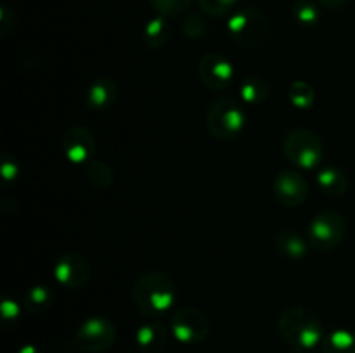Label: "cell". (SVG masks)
Listing matches in <instances>:
<instances>
[{
    "instance_id": "cell-25",
    "label": "cell",
    "mask_w": 355,
    "mask_h": 353,
    "mask_svg": "<svg viewBox=\"0 0 355 353\" xmlns=\"http://www.w3.org/2000/svg\"><path fill=\"white\" fill-rule=\"evenodd\" d=\"M151 6L158 10L159 16H180L191 7L193 0H149Z\"/></svg>"
},
{
    "instance_id": "cell-30",
    "label": "cell",
    "mask_w": 355,
    "mask_h": 353,
    "mask_svg": "<svg viewBox=\"0 0 355 353\" xmlns=\"http://www.w3.org/2000/svg\"><path fill=\"white\" fill-rule=\"evenodd\" d=\"M14 353H42V350L35 345H23L19 346Z\"/></svg>"
},
{
    "instance_id": "cell-16",
    "label": "cell",
    "mask_w": 355,
    "mask_h": 353,
    "mask_svg": "<svg viewBox=\"0 0 355 353\" xmlns=\"http://www.w3.org/2000/svg\"><path fill=\"white\" fill-rule=\"evenodd\" d=\"M318 185L326 196L340 197L349 190V176L335 166H324L318 173Z\"/></svg>"
},
{
    "instance_id": "cell-18",
    "label": "cell",
    "mask_w": 355,
    "mask_h": 353,
    "mask_svg": "<svg viewBox=\"0 0 355 353\" xmlns=\"http://www.w3.org/2000/svg\"><path fill=\"white\" fill-rule=\"evenodd\" d=\"M269 82L262 76H248L239 87V97L248 106H259L269 99Z\"/></svg>"
},
{
    "instance_id": "cell-13",
    "label": "cell",
    "mask_w": 355,
    "mask_h": 353,
    "mask_svg": "<svg viewBox=\"0 0 355 353\" xmlns=\"http://www.w3.org/2000/svg\"><path fill=\"white\" fill-rule=\"evenodd\" d=\"M118 97V87L111 78H97L85 92V104L92 111L110 109Z\"/></svg>"
},
{
    "instance_id": "cell-27",
    "label": "cell",
    "mask_w": 355,
    "mask_h": 353,
    "mask_svg": "<svg viewBox=\"0 0 355 353\" xmlns=\"http://www.w3.org/2000/svg\"><path fill=\"white\" fill-rule=\"evenodd\" d=\"M0 175L6 182H14L19 175V166H17L16 159L9 154H2L0 159Z\"/></svg>"
},
{
    "instance_id": "cell-2",
    "label": "cell",
    "mask_w": 355,
    "mask_h": 353,
    "mask_svg": "<svg viewBox=\"0 0 355 353\" xmlns=\"http://www.w3.org/2000/svg\"><path fill=\"white\" fill-rule=\"evenodd\" d=\"M277 331L293 350L312 352L324 339V329L318 315L305 307H290L279 315Z\"/></svg>"
},
{
    "instance_id": "cell-23",
    "label": "cell",
    "mask_w": 355,
    "mask_h": 353,
    "mask_svg": "<svg viewBox=\"0 0 355 353\" xmlns=\"http://www.w3.org/2000/svg\"><path fill=\"white\" fill-rule=\"evenodd\" d=\"M293 17L300 26H315L321 19V12L314 0H297L293 6Z\"/></svg>"
},
{
    "instance_id": "cell-11",
    "label": "cell",
    "mask_w": 355,
    "mask_h": 353,
    "mask_svg": "<svg viewBox=\"0 0 355 353\" xmlns=\"http://www.w3.org/2000/svg\"><path fill=\"white\" fill-rule=\"evenodd\" d=\"M92 269L85 256L78 253H66L54 263V277L59 286L66 289H82L89 284Z\"/></svg>"
},
{
    "instance_id": "cell-10",
    "label": "cell",
    "mask_w": 355,
    "mask_h": 353,
    "mask_svg": "<svg viewBox=\"0 0 355 353\" xmlns=\"http://www.w3.org/2000/svg\"><path fill=\"white\" fill-rule=\"evenodd\" d=\"M62 151L73 165H89L96 156L97 142L92 132L83 125H73L62 134Z\"/></svg>"
},
{
    "instance_id": "cell-31",
    "label": "cell",
    "mask_w": 355,
    "mask_h": 353,
    "mask_svg": "<svg viewBox=\"0 0 355 353\" xmlns=\"http://www.w3.org/2000/svg\"><path fill=\"white\" fill-rule=\"evenodd\" d=\"M290 353H311V352H305V350H291Z\"/></svg>"
},
{
    "instance_id": "cell-14",
    "label": "cell",
    "mask_w": 355,
    "mask_h": 353,
    "mask_svg": "<svg viewBox=\"0 0 355 353\" xmlns=\"http://www.w3.org/2000/svg\"><path fill=\"white\" fill-rule=\"evenodd\" d=\"M135 343L142 353H159L168 343V329L159 322H148L137 329Z\"/></svg>"
},
{
    "instance_id": "cell-29",
    "label": "cell",
    "mask_w": 355,
    "mask_h": 353,
    "mask_svg": "<svg viewBox=\"0 0 355 353\" xmlns=\"http://www.w3.org/2000/svg\"><path fill=\"white\" fill-rule=\"evenodd\" d=\"M318 2L326 9H340L347 0H318Z\"/></svg>"
},
{
    "instance_id": "cell-20",
    "label": "cell",
    "mask_w": 355,
    "mask_h": 353,
    "mask_svg": "<svg viewBox=\"0 0 355 353\" xmlns=\"http://www.w3.org/2000/svg\"><path fill=\"white\" fill-rule=\"evenodd\" d=\"M54 303V291L47 284H37L31 286L24 293V308L31 314H42L47 311Z\"/></svg>"
},
{
    "instance_id": "cell-12",
    "label": "cell",
    "mask_w": 355,
    "mask_h": 353,
    "mask_svg": "<svg viewBox=\"0 0 355 353\" xmlns=\"http://www.w3.org/2000/svg\"><path fill=\"white\" fill-rule=\"evenodd\" d=\"M274 194L284 206H300L309 196V183L295 170H283L274 179Z\"/></svg>"
},
{
    "instance_id": "cell-9",
    "label": "cell",
    "mask_w": 355,
    "mask_h": 353,
    "mask_svg": "<svg viewBox=\"0 0 355 353\" xmlns=\"http://www.w3.org/2000/svg\"><path fill=\"white\" fill-rule=\"evenodd\" d=\"M198 75L207 89L220 92L234 82L236 69L231 59L218 52H210L201 57L200 64H198Z\"/></svg>"
},
{
    "instance_id": "cell-3",
    "label": "cell",
    "mask_w": 355,
    "mask_h": 353,
    "mask_svg": "<svg viewBox=\"0 0 355 353\" xmlns=\"http://www.w3.org/2000/svg\"><path fill=\"white\" fill-rule=\"evenodd\" d=\"M231 40L241 48H257L267 42L270 35V23L262 10L245 7L231 14L227 21Z\"/></svg>"
},
{
    "instance_id": "cell-22",
    "label": "cell",
    "mask_w": 355,
    "mask_h": 353,
    "mask_svg": "<svg viewBox=\"0 0 355 353\" xmlns=\"http://www.w3.org/2000/svg\"><path fill=\"white\" fill-rule=\"evenodd\" d=\"M288 97H290V102L297 109H311L315 102L314 89L307 82H302V80L291 83L290 90H288Z\"/></svg>"
},
{
    "instance_id": "cell-28",
    "label": "cell",
    "mask_w": 355,
    "mask_h": 353,
    "mask_svg": "<svg viewBox=\"0 0 355 353\" xmlns=\"http://www.w3.org/2000/svg\"><path fill=\"white\" fill-rule=\"evenodd\" d=\"M0 314H2V320L3 324H12L19 318L21 315V308L16 301L12 300H3L2 301V307H0Z\"/></svg>"
},
{
    "instance_id": "cell-6",
    "label": "cell",
    "mask_w": 355,
    "mask_h": 353,
    "mask_svg": "<svg viewBox=\"0 0 355 353\" xmlns=\"http://www.w3.org/2000/svg\"><path fill=\"white\" fill-rule=\"evenodd\" d=\"M347 234V221L338 211L324 210L315 215L309 224L307 241L312 248L329 251L343 241Z\"/></svg>"
},
{
    "instance_id": "cell-19",
    "label": "cell",
    "mask_w": 355,
    "mask_h": 353,
    "mask_svg": "<svg viewBox=\"0 0 355 353\" xmlns=\"http://www.w3.org/2000/svg\"><path fill=\"white\" fill-rule=\"evenodd\" d=\"M322 353H355V332L350 329H335L324 336Z\"/></svg>"
},
{
    "instance_id": "cell-4",
    "label": "cell",
    "mask_w": 355,
    "mask_h": 353,
    "mask_svg": "<svg viewBox=\"0 0 355 353\" xmlns=\"http://www.w3.org/2000/svg\"><path fill=\"white\" fill-rule=\"evenodd\" d=\"M246 125V111L232 97H220L207 113L208 132L218 141H234Z\"/></svg>"
},
{
    "instance_id": "cell-5",
    "label": "cell",
    "mask_w": 355,
    "mask_h": 353,
    "mask_svg": "<svg viewBox=\"0 0 355 353\" xmlns=\"http://www.w3.org/2000/svg\"><path fill=\"white\" fill-rule=\"evenodd\" d=\"M284 158L302 170H315L324 156V144L314 130L295 128L284 137Z\"/></svg>"
},
{
    "instance_id": "cell-21",
    "label": "cell",
    "mask_w": 355,
    "mask_h": 353,
    "mask_svg": "<svg viewBox=\"0 0 355 353\" xmlns=\"http://www.w3.org/2000/svg\"><path fill=\"white\" fill-rule=\"evenodd\" d=\"M87 179L96 189H107L113 183V170L106 161L94 159L87 165Z\"/></svg>"
},
{
    "instance_id": "cell-1",
    "label": "cell",
    "mask_w": 355,
    "mask_h": 353,
    "mask_svg": "<svg viewBox=\"0 0 355 353\" xmlns=\"http://www.w3.org/2000/svg\"><path fill=\"white\" fill-rule=\"evenodd\" d=\"M132 300L137 310L146 317H162L175 305V282L168 273L149 270L135 279L132 286Z\"/></svg>"
},
{
    "instance_id": "cell-24",
    "label": "cell",
    "mask_w": 355,
    "mask_h": 353,
    "mask_svg": "<svg viewBox=\"0 0 355 353\" xmlns=\"http://www.w3.org/2000/svg\"><path fill=\"white\" fill-rule=\"evenodd\" d=\"M198 7L211 17H224L232 12L238 0H196Z\"/></svg>"
},
{
    "instance_id": "cell-7",
    "label": "cell",
    "mask_w": 355,
    "mask_h": 353,
    "mask_svg": "<svg viewBox=\"0 0 355 353\" xmlns=\"http://www.w3.org/2000/svg\"><path fill=\"white\" fill-rule=\"evenodd\" d=\"M118 332L111 320L104 317H90L80 324L75 341L80 350L87 353H103L113 348Z\"/></svg>"
},
{
    "instance_id": "cell-8",
    "label": "cell",
    "mask_w": 355,
    "mask_h": 353,
    "mask_svg": "<svg viewBox=\"0 0 355 353\" xmlns=\"http://www.w3.org/2000/svg\"><path fill=\"white\" fill-rule=\"evenodd\" d=\"M170 332L184 345H198L210 332V320L200 308H180L170 317Z\"/></svg>"
},
{
    "instance_id": "cell-15",
    "label": "cell",
    "mask_w": 355,
    "mask_h": 353,
    "mask_svg": "<svg viewBox=\"0 0 355 353\" xmlns=\"http://www.w3.org/2000/svg\"><path fill=\"white\" fill-rule=\"evenodd\" d=\"M274 246L283 256L290 260H302L309 251V241H305L298 232L279 230L274 235Z\"/></svg>"
},
{
    "instance_id": "cell-17",
    "label": "cell",
    "mask_w": 355,
    "mask_h": 353,
    "mask_svg": "<svg viewBox=\"0 0 355 353\" xmlns=\"http://www.w3.org/2000/svg\"><path fill=\"white\" fill-rule=\"evenodd\" d=\"M170 38V26L166 23L165 16L151 17L142 28V42L151 51H158L163 45H166Z\"/></svg>"
},
{
    "instance_id": "cell-26",
    "label": "cell",
    "mask_w": 355,
    "mask_h": 353,
    "mask_svg": "<svg viewBox=\"0 0 355 353\" xmlns=\"http://www.w3.org/2000/svg\"><path fill=\"white\" fill-rule=\"evenodd\" d=\"M182 31L189 40H201V38L207 37L208 24L201 16L191 14L182 21Z\"/></svg>"
}]
</instances>
